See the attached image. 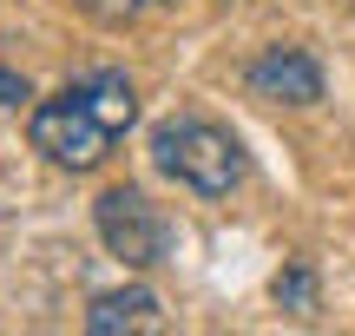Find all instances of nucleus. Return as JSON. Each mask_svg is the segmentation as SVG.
Returning a JSON list of instances; mask_svg holds the SVG:
<instances>
[{"label": "nucleus", "mask_w": 355, "mask_h": 336, "mask_svg": "<svg viewBox=\"0 0 355 336\" xmlns=\"http://www.w3.org/2000/svg\"><path fill=\"white\" fill-rule=\"evenodd\" d=\"M132 119H139L132 79L112 73V66H99V73L73 79L66 92L40 99L33 112H26V139H33V152L53 158L60 171H92V165L112 158V145L132 132Z\"/></svg>", "instance_id": "f257e3e1"}, {"label": "nucleus", "mask_w": 355, "mask_h": 336, "mask_svg": "<svg viewBox=\"0 0 355 336\" xmlns=\"http://www.w3.org/2000/svg\"><path fill=\"white\" fill-rule=\"evenodd\" d=\"M152 165L198 198H230L243 185V145L204 112H178L152 132Z\"/></svg>", "instance_id": "f03ea898"}, {"label": "nucleus", "mask_w": 355, "mask_h": 336, "mask_svg": "<svg viewBox=\"0 0 355 336\" xmlns=\"http://www.w3.org/2000/svg\"><path fill=\"white\" fill-rule=\"evenodd\" d=\"M92 224H99V244L112 251L125 271H152V264L171 258V224H165V211H158L139 185H112V192H99Z\"/></svg>", "instance_id": "7ed1b4c3"}, {"label": "nucleus", "mask_w": 355, "mask_h": 336, "mask_svg": "<svg viewBox=\"0 0 355 336\" xmlns=\"http://www.w3.org/2000/svg\"><path fill=\"white\" fill-rule=\"evenodd\" d=\"M250 92L257 99H277V106H316L322 99V66L309 60L303 47H270L250 60Z\"/></svg>", "instance_id": "20e7f679"}, {"label": "nucleus", "mask_w": 355, "mask_h": 336, "mask_svg": "<svg viewBox=\"0 0 355 336\" xmlns=\"http://www.w3.org/2000/svg\"><path fill=\"white\" fill-rule=\"evenodd\" d=\"M86 330L92 336H119V330H165V310L145 284H125V290H99L86 310Z\"/></svg>", "instance_id": "39448f33"}, {"label": "nucleus", "mask_w": 355, "mask_h": 336, "mask_svg": "<svg viewBox=\"0 0 355 336\" xmlns=\"http://www.w3.org/2000/svg\"><path fill=\"white\" fill-rule=\"evenodd\" d=\"M79 7H86L92 20H105V26H132V20H145V13L171 7V0H79Z\"/></svg>", "instance_id": "423d86ee"}, {"label": "nucleus", "mask_w": 355, "mask_h": 336, "mask_svg": "<svg viewBox=\"0 0 355 336\" xmlns=\"http://www.w3.org/2000/svg\"><path fill=\"white\" fill-rule=\"evenodd\" d=\"M277 297L290 303V310H309V303H316V284H309V271H290V277H277Z\"/></svg>", "instance_id": "0eeeda50"}, {"label": "nucleus", "mask_w": 355, "mask_h": 336, "mask_svg": "<svg viewBox=\"0 0 355 336\" xmlns=\"http://www.w3.org/2000/svg\"><path fill=\"white\" fill-rule=\"evenodd\" d=\"M26 99H33V92H26V79L0 66V106H26Z\"/></svg>", "instance_id": "6e6552de"}]
</instances>
